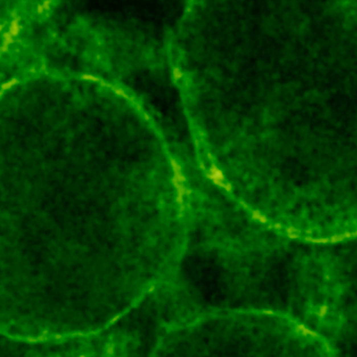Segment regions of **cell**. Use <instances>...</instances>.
<instances>
[{"label":"cell","mask_w":357,"mask_h":357,"mask_svg":"<svg viewBox=\"0 0 357 357\" xmlns=\"http://www.w3.org/2000/svg\"><path fill=\"white\" fill-rule=\"evenodd\" d=\"M145 357H338L321 332L272 311H215L164 324Z\"/></svg>","instance_id":"cell-1"},{"label":"cell","mask_w":357,"mask_h":357,"mask_svg":"<svg viewBox=\"0 0 357 357\" xmlns=\"http://www.w3.org/2000/svg\"><path fill=\"white\" fill-rule=\"evenodd\" d=\"M170 166L172 168L173 177H172V184L175 186V191H177V203L180 208V212H183L185 208V197L187 194H189L185 183H186V177H185L183 168H182L180 162L175 158H170Z\"/></svg>","instance_id":"cell-2"},{"label":"cell","mask_w":357,"mask_h":357,"mask_svg":"<svg viewBox=\"0 0 357 357\" xmlns=\"http://www.w3.org/2000/svg\"><path fill=\"white\" fill-rule=\"evenodd\" d=\"M207 177H208L215 185L223 188V189H225V190L229 191V192L233 190V186H232L229 182L225 181L222 173L220 172V170H219L214 164H212V165L209 167L208 171H207Z\"/></svg>","instance_id":"cell-3"},{"label":"cell","mask_w":357,"mask_h":357,"mask_svg":"<svg viewBox=\"0 0 357 357\" xmlns=\"http://www.w3.org/2000/svg\"><path fill=\"white\" fill-rule=\"evenodd\" d=\"M251 214H252V217H253L255 220H258L259 222H262V223H266V222H267V218L263 215L262 213L259 212V211H257V210H253V211L251 212Z\"/></svg>","instance_id":"cell-4"}]
</instances>
